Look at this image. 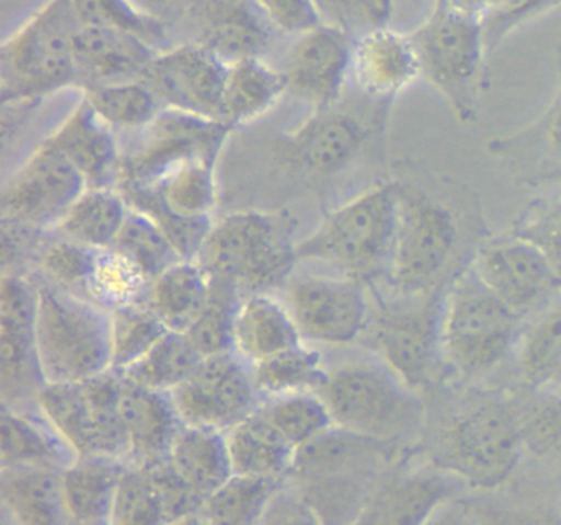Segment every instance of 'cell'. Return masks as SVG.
<instances>
[{"label":"cell","instance_id":"1","mask_svg":"<svg viewBox=\"0 0 561 525\" xmlns=\"http://www.w3.org/2000/svg\"><path fill=\"white\" fill-rule=\"evenodd\" d=\"M399 185L380 183L330 213L304 241L298 261L321 264L363 285L386 281L396 232Z\"/></svg>","mask_w":561,"mask_h":525},{"label":"cell","instance_id":"2","mask_svg":"<svg viewBox=\"0 0 561 525\" xmlns=\"http://www.w3.org/2000/svg\"><path fill=\"white\" fill-rule=\"evenodd\" d=\"M334 426L396 446L412 440L423 422L419 390L382 361H353L327 369L317 390Z\"/></svg>","mask_w":561,"mask_h":525},{"label":"cell","instance_id":"3","mask_svg":"<svg viewBox=\"0 0 561 525\" xmlns=\"http://www.w3.org/2000/svg\"><path fill=\"white\" fill-rule=\"evenodd\" d=\"M522 318L465 269L443 292L442 361L462 379L497 369L520 344Z\"/></svg>","mask_w":561,"mask_h":525},{"label":"cell","instance_id":"4","mask_svg":"<svg viewBox=\"0 0 561 525\" xmlns=\"http://www.w3.org/2000/svg\"><path fill=\"white\" fill-rule=\"evenodd\" d=\"M81 24L73 0H47L0 48L2 104L34 103L78 87L75 38Z\"/></svg>","mask_w":561,"mask_h":525},{"label":"cell","instance_id":"5","mask_svg":"<svg viewBox=\"0 0 561 525\" xmlns=\"http://www.w3.org/2000/svg\"><path fill=\"white\" fill-rule=\"evenodd\" d=\"M35 343L45 386L75 384L111 370V315L94 301L37 284Z\"/></svg>","mask_w":561,"mask_h":525},{"label":"cell","instance_id":"6","mask_svg":"<svg viewBox=\"0 0 561 525\" xmlns=\"http://www.w3.org/2000/svg\"><path fill=\"white\" fill-rule=\"evenodd\" d=\"M525 452L520 410L502 397H485L453 416L436 446L433 466L479 489L501 486Z\"/></svg>","mask_w":561,"mask_h":525},{"label":"cell","instance_id":"7","mask_svg":"<svg viewBox=\"0 0 561 525\" xmlns=\"http://www.w3.org/2000/svg\"><path fill=\"white\" fill-rule=\"evenodd\" d=\"M419 52L422 80L445 101L453 117L471 124L478 116L479 84L488 50L481 22L435 0L425 21L410 32Z\"/></svg>","mask_w":561,"mask_h":525},{"label":"cell","instance_id":"8","mask_svg":"<svg viewBox=\"0 0 561 525\" xmlns=\"http://www.w3.org/2000/svg\"><path fill=\"white\" fill-rule=\"evenodd\" d=\"M196 261L209 277L231 282L252 294L290 278L298 261L297 244H291L277 216L238 212L213 222Z\"/></svg>","mask_w":561,"mask_h":525},{"label":"cell","instance_id":"9","mask_svg":"<svg viewBox=\"0 0 561 525\" xmlns=\"http://www.w3.org/2000/svg\"><path fill=\"white\" fill-rule=\"evenodd\" d=\"M443 292L439 287L419 294L396 292V297L370 300L363 336L377 359L415 390L425 387L443 363Z\"/></svg>","mask_w":561,"mask_h":525},{"label":"cell","instance_id":"10","mask_svg":"<svg viewBox=\"0 0 561 525\" xmlns=\"http://www.w3.org/2000/svg\"><path fill=\"white\" fill-rule=\"evenodd\" d=\"M121 390L123 377L107 370L81 383L45 386L34 406L77 456L127 461Z\"/></svg>","mask_w":561,"mask_h":525},{"label":"cell","instance_id":"11","mask_svg":"<svg viewBox=\"0 0 561 525\" xmlns=\"http://www.w3.org/2000/svg\"><path fill=\"white\" fill-rule=\"evenodd\" d=\"M458 246L455 216L443 203L400 186L387 284L402 294L439 287Z\"/></svg>","mask_w":561,"mask_h":525},{"label":"cell","instance_id":"12","mask_svg":"<svg viewBox=\"0 0 561 525\" xmlns=\"http://www.w3.org/2000/svg\"><path fill=\"white\" fill-rule=\"evenodd\" d=\"M366 288L337 274L290 275L284 301L305 343L347 346L366 330L370 310Z\"/></svg>","mask_w":561,"mask_h":525},{"label":"cell","instance_id":"13","mask_svg":"<svg viewBox=\"0 0 561 525\" xmlns=\"http://www.w3.org/2000/svg\"><path fill=\"white\" fill-rule=\"evenodd\" d=\"M169 397L183 425L219 432H228L262 402L251 366L234 353L203 357Z\"/></svg>","mask_w":561,"mask_h":525},{"label":"cell","instance_id":"14","mask_svg":"<svg viewBox=\"0 0 561 525\" xmlns=\"http://www.w3.org/2000/svg\"><path fill=\"white\" fill-rule=\"evenodd\" d=\"M469 267L522 320L540 313L561 294L547 258L515 232L479 246Z\"/></svg>","mask_w":561,"mask_h":525},{"label":"cell","instance_id":"15","mask_svg":"<svg viewBox=\"0 0 561 525\" xmlns=\"http://www.w3.org/2000/svg\"><path fill=\"white\" fill-rule=\"evenodd\" d=\"M88 189L70 160L47 139L5 183L2 216L34 231H54Z\"/></svg>","mask_w":561,"mask_h":525},{"label":"cell","instance_id":"16","mask_svg":"<svg viewBox=\"0 0 561 525\" xmlns=\"http://www.w3.org/2000/svg\"><path fill=\"white\" fill-rule=\"evenodd\" d=\"M37 284L9 272L0 285V392L5 406H32L45 387L35 343Z\"/></svg>","mask_w":561,"mask_h":525},{"label":"cell","instance_id":"17","mask_svg":"<svg viewBox=\"0 0 561 525\" xmlns=\"http://www.w3.org/2000/svg\"><path fill=\"white\" fill-rule=\"evenodd\" d=\"M140 133L142 142L133 156L123 159L119 185L149 182L173 163L193 157L216 159L231 129L219 121L162 110Z\"/></svg>","mask_w":561,"mask_h":525},{"label":"cell","instance_id":"18","mask_svg":"<svg viewBox=\"0 0 561 525\" xmlns=\"http://www.w3.org/2000/svg\"><path fill=\"white\" fill-rule=\"evenodd\" d=\"M226 68L221 58L190 42L160 50L146 81L163 110L219 121Z\"/></svg>","mask_w":561,"mask_h":525},{"label":"cell","instance_id":"19","mask_svg":"<svg viewBox=\"0 0 561 525\" xmlns=\"http://www.w3.org/2000/svg\"><path fill=\"white\" fill-rule=\"evenodd\" d=\"M353 41L324 24L295 38L280 68L287 94L314 111L336 106L351 83Z\"/></svg>","mask_w":561,"mask_h":525},{"label":"cell","instance_id":"20","mask_svg":"<svg viewBox=\"0 0 561 525\" xmlns=\"http://www.w3.org/2000/svg\"><path fill=\"white\" fill-rule=\"evenodd\" d=\"M420 80L419 52L410 32L386 25L354 38L351 83L369 103L386 106Z\"/></svg>","mask_w":561,"mask_h":525},{"label":"cell","instance_id":"21","mask_svg":"<svg viewBox=\"0 0 561 525\" xmlns=\"http://www.w3.org/2000/svg\"><path fill=\"white\" fill-rule=\"evenodd\" d=\"M216 159L193 157L140 185H119L130 208L147 215H169L186 219H213L218 202Z\"/></svg>","mask_w":561,"mask_h":525},{"label":"cell","instance_id":"22","mask_svg":"<svg viewBox=\"0 0 561 525\" xmlns=\"http://www.w3.org/2000/svg\"><path fill=\"white\" fill-rule=\"evenodd\" d=\"M192 44L234 64L265 58L272 45V28L252 0H193L188 8Z\"/></svg>","mask_w":561,"mask_h":525},{"label":"cell","instance_id":"23","mask_svg":"<svg viewBox=\"0 0 561 525\" xmlns=\"http://www.w3.org/2000/svg\"><path fill=\"white\" fill-rule=\"evenodd\" d=\"M456 479L442 469L403 471L379 479L364 502L357 524H425L455 492Z\"/></svg>","mask_w":561,"mask_h":525},{"label":"cell","instance_id":"24","mask_svg":"<svg viewBox=\"0 0 561 525\" xmlns=\"http://www.w3.org/2000/svg\"><path fill=\"white\" fill-rule=\"evenodd\" d=\"M47 140L70 160L88 189L119 185L123 156L116 133L83 98Z\"/></svg>","mask_w":561,"mask_h":525},{"label":"cell","instance_id":"25","mask_svg":"<svg viewBox=\"0 0 561 525\" xmlns=\"http://www.w3.org/2000/svg\"><path fill=\"white\" fill-rule=\"evenodd\" d=\"M159 52L136 35L80 27L75 38L78 88L146 80Z\"/></svg>","mask_w":561,"mask_h":525},{"label":"cell","instance_id":"26","mask_svg":"<svg viewBox=\"0 0 561 525\" xmlns=\"http://www.w3.org/2000/svg\"><path fill=\"white\" fill-rule=\"evenodd\" d=\"M369 126L347 111H314L313 117L295 133L291 153L304 169L317 175H336L363 152Z\"/></svg>","mask_w":561,"mask_h":525},{"label":"cell","instance_id":"27","mask_svg":"<svg viewBox=\"0 0 561 525\" xmlns=\"http://www.w3.org/2000/svg\"><path fill=\"white\" fill-rule=\"evenodd\" d=\"M121 419L127 443V463L150 466L165 458L182 422L169 393L157 392L123 377Z\"/></svg>","mask_w":561,"mask_h":525},{"label":"cell","instance_id":"28","mask_svg":"<svg viewBox=\"0 0 561 525\" xmlns=\"http://www.w3.org/2000/svg\"><path fill=\"white\" fill-rule=\"evenodd\" d=\"M305 343L284 300L265 292L244 294L236 310L232 353L249 366Z\"/></svg>","mask_w":561,"mask_h":525},{"label":"cell","instance_id":"29","mask_svg":"<svg viewBox=\"0 0 561 525\" xmlns=\"http://www.w3.org/2000/svg\"><path fill=\"white\" fill-rule=\"evenodd\" d=\"M0 435L2 469L24 466L64 469L78 458L35 406L34 412H28L27 406L2 403Z\"/></svg>","mask_w":561,"mask_h":525},{"label":"cell","instance_id":"30","mask_svg":"<svg viewBox=\"0 0 561 525\" xmlns=\"http://www.w3.org/2000/svg\"><path fill=\"white\" fill-rule=\"evenodd\" d=\"M127 461L78 456L60 472L65 517L73 524H111L117 482Z\"/></svg>","mask_w":561,"mask_h":525},{"label":"cell","instance_id":"31","mask_svg":"<svg viewBox=\"0 0 561 525\" xmlns=\"http://www.w3.org/2000/svg\"><path fill=\"white\" fill-rule=\"evenodd\" d=\"M287 94L284 75L265 58L234 61L226 68L219 121L229 129L264 116Z\"/></svg>","mask_w":561,"mask_h":525},{"label":"cell","instance_id":"32","mask_svg":"<svg viewBox=\"0 0 561 525\" xmlns=\"http://www.w3.org/2000/svg\"><path fill=\"white\" fill-rule=\"evenodd\" d=\"M209 290L211 277L199 262L180 259L150 278L144 301L167 330L186 333L208 301Z\"/></svg>","mask_w":561,"mask_h":525},{"label":"cell","instance_id":"33","mask_svg":"<svg viewBox=\"0 0 561 525\" xmlns=\"http://www.w3.org/2000/svg\"><path fill=\"white\" fill-rule=\"evenodd\" d=\"M232 475L287 479L297 449L255 410L226 432Z\"/></svg>","mask_w":561,"mask_h":525},{"label":"cell","instance_id":"34","mask_svg":"<svg viewBox=\"0 0 561 525\" xmlns=\"http://www.w3.org/2000/svg\"><path fill=\"white\" fill-rule=\"evenodd\" d=\"M165 459L170 468L190 488L205 498L215 492L232 475L226 432H219V430L182 423L179 432L173 436Z\"/></svg>","mask_w":561,"mask_h":525},{"label":"cell","instance_id":"35","mask_svg":"<svg viewBox=\"0 0 561 525\" xmlns=\"http://www.w3.org/2000/svg\"><path fill=\"white\" fill-rule=\"evenodd\" d=\"M60 468L24 466L2 469L0 498L19 524L54 525L67 522L61 502Z\"/></svg>","mask_w":561,"mask_h":525},{"label":"cell","instance_id":"36","mask_svg":"<svg viewBox=\"0 0 561 525\" xmlns=\"http://www.w3.org/2000/svg\"><path fill=\"white\" fill-rule=\"evenodd\" d=\"M129 212V203L117 186L87 189L51 232L87 248L111 249Z\"/></svg>","mask_w":561,"mask_h":525},{"label":"cell","instance_id":"37","mask_svg":"<svg viewBox=\"0 0 561 525\" xmlns=\"http://www.w3.org/2000/svg\"><path fill=\"white\" fill-rule=\"evenodd\" d=\"M517 359L530 386L561 393V294L524 331Z\"/></svg>","mask_w":561,"mask_h":525},{"label":"cell","instance_id":"38","mask_svg":"<svg viewBox=\"0 0 561 525\" xmlns=\"http://www.w3.org/2000/svg\"><path fill=\"white\" fill-rule=\"evenodd\" d=\"M83 100L114 133H140L153 123L159 100L146 80L81 88Z\"/></svg>","mask_w":561,"mask_h":525},{"label":"cell","instance_id":"39","mask_svg":"<svg viewBox=\"0 0 561 525\" xmlns=\"http://www.w3.org/2000/svg\"><path fill=\"white\" fill-rule=\"evenodd\" d=\"M202 359L185 333L167 331L146 356L119 376L146 389L169 393L188 379Z\"/></svg>","mask_w":561,"mask_h":525},{"label":"cell","instance_id":"40","mask_svg":"<svg viewBox=\"0 0 561 525\" xmlns=\"http://www.w3.org/2000/svg\"><path fill=\"white\" fill-rule=\"evenodd\" d=\"M284 481L285 479L231 475L206 498L203 518L208 524L216 525L257 524Z\"/></svg>","mask_w":561,"mask_h":525},{"label":"cell","instance_id":"41","mask_svg":"<svg viewBox=\"0 0 561 525\" xmlns=\"http://www.w3.org/2000/svg\"><path fill=\"white\" fill-rule=\"evenodd\" d=\"M257 412L297 452L334 426L330 410L317 390L268 397L262 400Z\"/></svg>","mask_w":561,"mask_h":525},{"label":"cell","instance_id":"42","mask_svg":"<svg viewBox=\"0 0 561 525\" xmlns=\"http://www.w3.org/2000/svg\"><path fill=\"white\" fill-rule=\"evenodd\" d=\"M251 369L255 387L264 400L285 393L318 390L328 367H324L320 351L301 343L251 366Z\"/></svg>","mask_w":561,"mask_h":525},{"label":"cell","instance_id":"43","mask_svg":"<svg viewBox=\"0 0 561 525\" xmlns=\"http://www.w3.org/2000/svg\"><path fill=\"white\" fill-rule=\"evenodd\" d=\"M150 278L116 249H100L87 287L88 300L113 311L146 300Z\"/></svg>","mask_w":561,"mask_h":525},{"label":"cell","instance_id":"44","mask_svg":"<svg viewBox=\"0 0 561 525\" xmlns=\"http://www.w3.org/2000/svg\"><path fill=\"white\" fill-rule=\"evenodd\" d=\"M111 370L126 373L167 333V328L146 301L110 311Z\"/></svg>","mask_w":561,"mask_h":525},{"label":"cell","instance_id":"45","mask_svg":"<svg viewBox=\"0 0 561 525\" xmlns=\"http://www.w3.org/2000/svg\"><path fill=\"white\" fill-rule=\"evenodd\" d=\"M242 297L231 282L211 277L208 301L185 333L203 357L232 353V327Z\"/></svg>","mask_w":561,"mask_h":525},{"label":"cell","instance_id":"46","mask_svg":"<svg viewBox=\"0 0 561 525\" xmlns=\"http://www.w3.org/2000/svg\"><path fill=\"white\" fill-rule=\"evenodd\" d=\"M114 249L129 259L149 278L180 261V255L159 222L136 208H130Z\"/></svg>","mask_w":561,"mask_h":525},{"label":"cell","instance_id":"47","mask_svg":"<svg viewBox=\"0 0 561 525\" xmlns=\"http://www.w3.org/2000/svg\"><path fill=\"white\" fill-rule=\"evenodd\" d=\"M81 27L111 28L136 35L157 50L167 48L163 21L140 11L130 0H73Z\"/></svg>","mask_w":561,"mask_h":525},{"label":"cell","instance_id":"48","mask_svg":"<svg viewBox=\"0 0 561 525\" xmlns=\"http://www.w3.org/2000/svg\"><path fill=\"white\" fill-rule=\"evenodd\" d=\"M111 524H165L162 501L149 469L127 463L117 482Z\"/></svg>","mask_w":561,"mask_h":525},{"label":"cell","instance_id":"49","mask_svg":"<svg viewBox=\"0 0 561 525\" xmlns=\"http://www.w3.org/2000/svg\"><path fill=\"white\" fill-rule=\"evenodd\" d=\"M55 238L38 254V267L45 282L87 298L88 282L100 249L87 248L58 236Z\"/></svg>","mask_w":561,"mask_h":525},{"label":"cell","instance_id":"50","mask_svg":"<svg viewBox=\"0 0 561 525\" xmlns=\"http://www.w3.org/2000/svg\"><path fill=\"white\" fill-rule=\"evenodd\" d=\"M324 25L356 38L390 25L393 0H314Z\"/></svg>","mask_w":561,"mask_h":525},{"label":"cell","instance_id":"51","mask_svg":"<svg viewBox=\"0 0 561 525\" xmlns=\"http://www.w3.org/2000/svg\"><path fill=\"white\" fill-rule=\"evenodd\" d=\"M540 397L520 410L524 446L535 455L561 452V393L540 390Z\"/></svg>","mask_w":561,"mask_h":525},{"label":"cell","instance_id":"52","mask_svg":"<svg viewBox=\"0 0 561 525\" xmlns=\"http://www.w3.org/2000/svg\"><path fill=\"white\" fill-rule=\"evenodd\" d=\"M512 232L538 248L561 282V195L531 205Z\"/></svg>","mask_w":561,"mask_h":525},{"label":"cell","instance_id":"53","mask_svg":"<svg viewBox=\"0 0 561 525\" xmlns=\"http://www.w3.org/2000/svg\"><path fill=\"white\" fill-rule=\"evenodd\" d=\"M149 469L157 491H159L160 501H162L163 514H165V524H176V522H188L190 518L203 517V507H205V495L190 488L172 468L167 459L153 463L150 466H144Z\"/></svg>","mask_w":561,"mask_h":525},{"label":"cell","instance_id":"54","mask_svg":"<svg viewBox=\"0 0 561 525\" xmlns=\"http://www.w3.org/2000/svg\"><path fill=\"white\" fill-rule=\"evenodd\" d=\"M274 34L297 38L323 25L314 0H252Z\"/></svg>","mask_w":561,"mask_h":525},{"label":"cell","instance_id":"55","mask_svg":"<svg viewBox=\"0 0 561 525\" xmlns=\"http://www.w3.org/2000/svg\"><path fill=\"white\" fill-rule=\"evenodd\" d=\"M449 8L474 21L484 27L488 48L501 42L508 35V25L517 14L524 0H445Z\"/></svg>","mask_w":561,"mask_h":525},{"label":"cell","instance_id":"56","mask_svg":"<svg viewBox=\"0 0 561 525\" xmlns=\"http://www.w3.org/2000/svg\"><path fill=\"white\" fill-rule=\"evenodd\" d=\"M284 484L265 509L264 524H317L318 514L301 491H287Z\"/></svg>","mask_w":561,"mask_h":525},{"label":"cell","instance_id":"57","mask_svg":"<svg viewBox=\"0 0 561 525\" xmlns=\"http://www.w3.org/2000/svg\"><path fill=\"white\" fill-rule=\"evenodd\" d=\"M534 133L537 136L538 144H541L545 149H548V152L561 159V71L557 93L551 98L547 110L534 124Z\"/></svg>","mask_w":561,"mask_h":525},{"label":"cell","instance_id":"58","mask_svg":"<svg viewBox=\"0 0 561 525\" xmlns=\"http://www.w3.org/2000/svg\"><path fill=\"white\" fill-rule=\"evenodd\" d=\"M561 0H524L517 14L512 19L511 25H508V34L514 32L515 28L520 25L527 24L531 19L540 18L545 12L553 11V9L560 8Z\"/></svg>","mask_w":561,"mask_h":525},{"label":"cell","instance_id":"59","mask_svg":"<svg viewBox=\"0 0 561 525\" xmlns=\"http://www.w3.org/2000/svg\"><path fill=\"white\" fill-rule=\"evenodd\" d=\"M133 4H136L140 11L146 14L152 15V18L160 19L163 21L167 14L172 12L179 5L180 0H130Z\"/></svg>","mask_w":561,"mask_h":525}]
</instances>
